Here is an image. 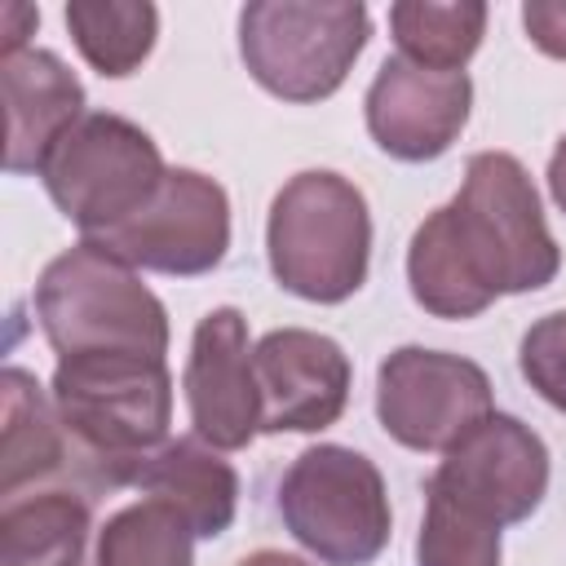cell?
I'll return each mask as SVG.
<instances>
[{
  "mask_svg": "<svg viewBox=\"0 0 566 566\" xmlns=\"http://www.w3.org/2000/svg\"><path fill=\"white\" fill-rule=\"evenodd\" d=\"M562 265L522 159L478 150L451 203L433 208L407 243V283L433 318H478L495 296L539 292Z\"/></svg>",
  "mask_w": 566,
  "mask_h": 566,
  "instance_id": "6da1fadb",
  "label": "cell"
},
{
  "mask_svg": "<svg viewBox=\"0 0 566 566\" xmlns=\"http://www.w3.org/2000/svg\"><path fill=\"white\" fill-rule=\"evenodd\" d=\"M35 318L57 358L71 354H168V310L142 274L80 239L35 279Z\"/></svg>",
  "mask_w": 566,
  "mask_h": 566,
  "instance_id": "7a4b0ae2",
  "label": "cell"
},
{
  "mask_svg": "<svg viewBox=\"0 0 566 566\" xmlns=\"http://www.w3.org/2000/svg\"><path fill=\"white\" fill-rule=\"evenodd\" d=\"M265 256L283 292L314 305L349 301L371 261V212L363 190L327 168H305L283 181L265 221Z\"/></svg>",
  "mask_w": 566,
  "mask_h": 566,
  "instance_id": "3957f363",
  "label": "cell"
},
{
  "mask_svg": "<svg viewBox=\"0 0 566 566\" xmlns=\"http://www.w3.org/2000/svg\"><path fill=\"white\" fill-rule=\"evenodd\" d=\"M49 398L71 442H80L93 455L97 482H111V473L124 460L168 442L172 376L164 358H146V354L57 358Z\"/></svg>",
  "mask_w": 566,
  "mask_h": 566,
  "instance_id": "277c9868",
  "label": "cell"
},
{
  "mask_svg": "<svg viewBox=\"0 0 566 566\" xmlns=\"http://www.w3.org/2000/svg\"><path fill=\"white\" fill-rule=\"evenodd\" d=\"M367 35L371 18L358 0H252L239 13V57L283 102L332 97Z\"/></svg>",
  "mask_w": 566,
  "mask_h": 566,
  "instance_id": "5b68a950",
  "label": "cell"
},
{
  "mask_svg": "<svg viewBox=\"0 0 566 566\" xmlns=\"http://www.w3.org/2000/svg\"><path fill=\"white\" fill-rule=\"evenodd\" d=\"M287 535L323 566H367L389 544V495L380 469L340 442L305 447L279 482Z\"/></svg>",
  "mask_w": 566,
  "mask_h": 566,
  "instance_id": "8992f818",
  "label": "cell"
},
{
  "mask_svg": "<svg viewBox=\"0 0 566 566\" xmlns=\"http://www.w3.org/2000/svg\"><path fill=\"white\" fill-rule=\"evenodd\" d=\"M40 177L53 208L80 226L84 239H97L124 226L159 190L168 168L146 128L124 115L93 111L53 146Z\"/></svg>",
  "mask_w": 566,
  "mask_h": 566,
  "instance_id": "52a82bcc",
  "label": "cell"
},
{
  "mask_svg": "<svg viewBox=\"0 0 566 566\" xmlns=\"http://www.w3.org/2000/svg\"><path fill=\"white\" fill-rule=\"evenodd\" d=\"M491 411V376L473 358L402 345L376 367V420L407 451H447Z\"/></svg>",
  "mask_w": 566,
  "mask_h": 566,
  "instance_id": "ba28073f",
  "label": "cell"
},
{
  "mask_svg": "<svg viewBox=\"0 0 566 566\" xmlns=\"http://www.w3.org/2000/svg\"><path fill=\"white\" fill-rule=\"evenodd\" d=\"M88 243L106 248L111 256L128 261L133 270L195 279L226 261L230 199L212 177H203L195 168H168L159 190L124 226H115Z\"/></svg>",
  "mask_w": 566,
  "mask_h": 566,
  "instance_id": "9c48e42d",
  "label": "cell"
},
{
  "mask_svg": "<svg viewBox=\"0 0 566 566\" xmlns=\"http://www.w3.org/2000/svg\"><path fill=\"white\" fill-rule=\"evenodd\" d=\"M424 486L451 495L495 526H513L526 522L548 495V447L517 416L491 411L442 451Z\"/></svg>",
  "mask_w": 566,
  "mask_h": 566,
  "instance_id": "30bf717a",
  "label": "cell"
},
{
  "mask_svg": "<svg viewBox=\"0 0 566 566\" xmlns=\"http://www.w3.org/2000/svg\"><path fill=\"white\" fill-rule=\"evenodd\" d=\"M261 433H318L349 402V354L310 327H274L252 345Z\"/></svg>",
  "mask_w": 566,
  "mask_h": 566,
  "instance_id": "8fae6325",
  "label": "cell"
},
{
  "mask_svg": "<svg viewBox=\"0 0 566 566\" xmlns=\"http://www.w3.org/2000/svg\"><path fill=\"white\" fill-rule=\"evenodd\" d=\"M181 389L199 442L217 451H243L261 433V394L252 376L248 318L234 305H217L195 323Z\"/></svg>",
  "mask_w": 566,
  "mask_h": 566,
  "instance_id": "7c38bea8",
  "label": "cell"
},
{
  "mask_svg": "<svg viewBox=\"0 0 566 566\" xmlns=\"http://www.w3.org/2000/svg\"><path fill=\"white\" fill-rule=\"evenodd\" d=\"M363 106L367 133L389 159L429 164L464 133L473 84L464 71H429L407 57H385Z\"/></svg>",
  "mask_w": 566,
  "mask_h": 566,
  "instance_id": "4fadbf2b",
  "label": "cell"
},
{
  "mask_svg": "<svg viewBox=\"0 0 566 566\" xmlns=\"http://www.w3.org/2000/svg\"><path fill=\"white\" fill-rule=\"evenodd\" d=\"M4 84V168L44 172L53 146L84 119V84L49 49H22L0 62Z\"/></svg>",
  "mask_w": 566,
  "mask_h": 566,
  "instance_id": "5bb4252c",
  "label": "cell"
},
{
  "mask_svg": "<svg viewBox=\"0 0 566 566\" xmlns=\"http://www.w3.org/2000/svg\"><path fill=\"white\" fill-rule=\"evenodd\" d=\"M106 486H133L146 500H164L186 517L195 539H217L239 513V473L217 447L199 438H168L146 455L124 460Z\"/></svg>",
  "mask_w": 566,
  "mask_h": 566,
  "instance_id": "9a60e30c",
  "label": "cell"
},
{
  "mask_svg": "<svg viewBox=\"0 0 566 566\" xmlns=\"http://www.w3.org/2000/svg\"><path fill=\"white\" fill-rule=\"evenodd\" d=\"M88 504L75 491L13 495L0 513V566H84Z\"/></svg>",
  "mask_w": 566,
  "mask_h": 566,
  "instance_id": "2e32d148",
  "label": "cell"
},
{
  "mask_svg": "<svg viewBox=\"0 0 566 566\" xmlns=\"http://www.w3.org/2000/svg\"><path fill=\"white\" fill-rule=\"evenodd\" d=\"M4 451H0V495L13 500L27 482H40L66 460V429L57 420L53 398H44L40 380L22 367H4Z\"/></svg>",
  "mask_w": 566,
  "mask_h": 566,
  "instance_id": "e0dca14e",
  "label": "cell"
},
{
  "mask_svg": "<svg viewBox=\"0 0 566 566\" xmlns=\"http://www.w3.org/2000/svg\"><path fill=\"white\" fill-rule=\"evenodd\" d=\"M62 18L80 57L111 80L133 75L159 35V9L146 0H71Z\"/></svg>",
  "mask_w": 566,
  "mask_h": 566,
  "instance_id": "ac0fdd59",
  "label": "cell"
},
{
  "mask_svg": "<svg viewBox=\"0 0 566 566\" xmlns=\"http://www.w3.org/2000/svg\"><path fill=\"white\" fill-rule=\"evenodd\" d=\"M486 31L482 0H398L389 9V35L398 57L429 71H464Z\"/></svg>",
  "mask_w": 566,
  "mask_h": 566,
  "instance_id": "d6986e66",
  "label": "cell"
},
{
  "mask_svg": "<svg viewBox=\"0 0 566 566\" xmlns=\"http://www.w3.org/2000/svg\"><path fill=\"white\" fill-rule=\"evenodd\" d=\"M93 566H195V531L164 500H137L106 517Z\"/></svg>",
  "mask_w": 566,
  "mask_h": 566,
  "instance_id": "ffe728a7",
  "label": "cell"
},
{
  "mask_svg": "<svg viewBox=\"0 0 566 566\" xmlns=\"http://www.w3.org/2000/svg\"><path fill=\"white\" fill-rule=\"evenodd\" d=\"M416 566H500V526L424 486V522L416 535Z\"/></svg>",
  "mask_w": 566,
  "mask_h": 566,
  "instance_id": "44dd1931",
  "label": "cell"
},
{
  "mask_svg": "<svg viewBox=\"0 0 566 566\" xmlns=\"http://www.w3.org/2000/svg\"><path fill=\"white\" fill-rule=\"evenodd\" d=\"M517 363H522V376L531 380V389L548 407L566 411V310H553L526 327Z\"/></svg>",
  "mask_w": 566,
  "mask_h": 566,
  "instance_id": "7402d4cb",
  "label": "cell"
},
{
  "mask_svg": "<svg viewBox=\"0 0 566 566\" xmlns=\"http://www.w3.org/2000/svg\"><path fill=\"white\" fill-rule=\"evenodd\" d=\"M522 27L539 53L566 62V0H526Z\"/></svg>",
  "mask_w": 566,
  "mask_h": 566,
  "instance_id": "603a6c76",
  "label": "cell"
},
{
  "mask_svg": "<svg viewBox=\"0 0 566 566\" xmlns=\"http://www.w3.org/2000/svg\"><path fill=\"white\" fill-rule=\"evenodd\" d=\"M548 195H553V203L566 212V137L557 142V150H553V159H548Z\"/></svg>",
  "mask_w": 566,
  "mask_h": 566,
  "instance_id": "cb8c5ba5",
  "label": "cell"
},
{
  "mask_svg": "<svg viewBox=\"0 0 566 566\" xmlns=\"http://www.w3.org/2000/svg\"><path fill=\"white\" fill-rule=\"evenodd\" d=\"M239 566H310V562L292 557V553H279V548H261V553H248Z\"/></svg>",
  "mask_w": 566,
  "mask_h": 566,
  "instance_id": "d4e9b609",
  "label": "cell"
}]
</instances>
